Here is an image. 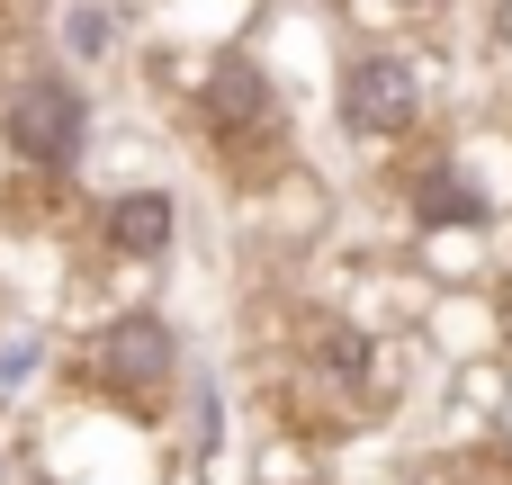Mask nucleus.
<instances>
[{
    "label": "nucleus",
    "mask_w": 512,
    "mask_h": 485,
    "mask_svg": "<svg viewBox=\"0 0 512 485\" xmlns=\"http://www.w3.org/2000/svg\"><path fill=\"white\" fill-rule=\"evenodd\" d=\"M423 216H432V225H477V216H486V198H477V189L441 162V171L423 180Z\"/></svg>",
    "instance_id": "obj_6"
},
{
    "label": "nucleus",
    "mask_w": 512,
    "mask_h": 485,
    "mask_svg": "<svg viewBox=\"0 0 512 485\" xmlns=\"http://www.w3.org/2000/svg\"><path fill=\"white\" fill-rule=\"evenodd\" d=\"M99 369H108L117 387H162V378H171V333H162V315H117L108 342H99Z\"/></svg>",
    "instance_id": "obj_4"
},
{
    "label": "nucleus",
    "mask_w": 512,
    "mask_h": 485,
    "mask_svg": "<svg viewBox=\"0 0 512 485\" xmlns=\"http://www.w3.org/2000/svg\"><path fill=\"white\" fill-rule=\"evenodd\" d=\"M207 117H216V135H225V144H261V135L279 126L270 81H261L252 63H225V72L207 81Z\"/></svg>",
    "instance_id": "obj_3"
},
{
    "label": "nucleus",
    "mask_w": 512,
    "mask_h": 485,
    "mask_svg": "<svg viewBox=\"0 0 512 485\" xmlns=\"http://www.w3.org/2000/svg\"><path fill=\"white\" fill-rule=\"evenodd\" d=\"M9 144H18L27 162L63 171V162L81 153V99H72L63 81H27V90L9 99Z\"/></svg>",
    "instance_id": "obj_1"
},
{
    "label": "nucleus",
    "mask_w": 512,
    "mask_h": 485,
    "mask_svg": "<svg viewBox=\"0 0 512 485\" xmlns=\"http://www.w3.org/2000/svg\"><path fill=\"white\" fill-rule=\"evenodd\" d=\"M108 243H117V252H135V261H153V252L171 243V198H162V189L117 198V207H108Z\"/></svg>",
    "instance_id": "obj_5"
},
{
    "label": "nucleus",
    "mask_w": 512,
    "mask_h": 485,
    "mask_svg": "<svg viewBox=\"0 0 512 485\" xmlns=\"http://www.w3.org/2000/svg\"><path fill=\"white\" fill-rule=\"evenodd\" d=\"M72 45L99 54V45H108V9H81V18H72Z\"/></svg>",
    "instance_id": "obj_8"
},
{
    "label": "nucleus",
    "mask_w": 512,
    "mask_h": 485,
    "mask_svg": "<svg viewBox=\"0 0 512 485\" xmlns=\"http://www.w3.org/2000/svg\"><path fill=\"white\" fill-rule=\"evenodd\" d=\"M324 369H333L342 387H360V378H369V351H360V333H333V342H324Z\"/></svg>",
    "instance_id": "obj_7"
},
{
    "label": "nucleus",
    "mask_w": 512,
    "mask_h": 485,
    "mask_svg": "<svg viewBox=\"0 0 512 485\" xmlns=\"http://www.w3.org/2000/svg\"><path fill=\"white\" fill-rule=\"evenodd\" d=\"M342 108H351V126L360 135H405L414 126V72L405 63H351V81H342Z\"/></svg>",
    "instance_id": "obj_2"
}]
</instances>
